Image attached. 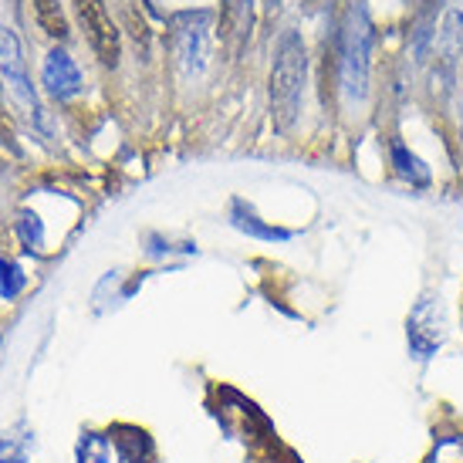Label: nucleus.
<instances>
[{"mask_svg":"<svg viewBox=\"0 0 463 463\" xmlns=\"http://www.w3.org/2000/svg\"><path fill=\"white\" fill-rule=\"evenodd\" d=\"M233 223L241 227V231L254 233V237H268V241H284L288 231H278V227H264L250 210H244V203H233Z\"/></svg>","mask_w":463,"mask_h":463,"instance_id":"11","label":"nucleus"},{"mask_svg":"<svg viewBox=\"0 0 463 463\" xmlns=\"http://www.w3.org/2000/svg\"><path fill=\"white\" fill-rule=\"evenodd\" d=\"M31 7L38 14V24L52 34V38H68V21L58 0H31Z\"/></svg>","mask_w":463,"mask_h":463,"instance_id":"10","label":"nucleus"},{"mask_svg":"<svg viewBox=\"0 0 463 463\" xmlns=\"http://www.w3.org/2000/svg\"><path fill=\"white\" fill-rule=\"evenodd\" d=\"M305 75H308V54L298 31H284L270 65V116L278 129H291L301 116L305 102Z\"/></svg>","mask_w":463,"mask_h":463,"instance_id":"1","label":"nucleus"},{"mask_svg":"<svg viewBox=\"0 0 463 463\" xmlns=\"http://www.w3.org/2000/svg\"><path fill=\"white\" fill-rule=\"evenodd\" d=\"M78 460L81 463H105L109 460V439L99 433H85L81 447H78Z\"/></svg>","mask_w":463,"mask_h":463,"instance_id":"13","label":"nucleus"},{"mask_svg":"<svg viewBox=\"0 0 463 463\" xmlns=\"http://www.w3.org/2000/svg\"><path fill=\"white\" fill-rule=\"evenodd\" d=\"M450 335V315H447V301L439 295H423L412 305L410 318H406V345H410L412 359H433L443 342Z\"/></svg>","mask_w":463,"mask_h":463,"instance_id":"3","label":"nucleus"},{"mask_svg":"<svg viewBox=\"0 0 463 463\" xmlns=\"http://www.w3.org/2000/svg\"><path fill=\"white\" fill-rule=\"evenodd\" d=\"M423 463H463V433H450V437L437 439Z\"/></svg>","mask_w":463,"mask_h":463,"instance_id":"12","label":"nucleus"},{"mask_svg":"<svg viewBox=\"0 0 463 463\" xmlns=\"http://www.w3.org/2000/svg\"><path fill=\"white\" fill-rule=\"evenodd\" d=\"M0 71L14 85V91L21 99H31V85H27V68H24V52L21 41L7 24H0Z\"/></svg>","mask_w":463,"mask_h":463,"instance_id":"6","label":"nucleus"},{"mask_svg":"<svg viewBox=\"0 0 463 463\" xmlns=\"http://www.w3.org/2000/svg\"><path fill=\"white\" fill-rule=\"evenodd\" d=\"M250 7V0H223V34H233L241 24V14Z\"/></svg>","mask_w":463,"mask_h":463,"instance_id":"14","label":"nucleus"},{"mask_svg":"<svg viewBox=\"0 0 463 463\" xmlns=\"http://www.w3.org/2000/svg\"><path fill=\"white\" fill-rule=\"evenodd\" d=\"M389 159H392V166H396V173L402 176V180L416 183V186H426V183H430V169H426V163L420 159V156H412L399 139L389 142Z\"/></svg>","mask_w":463,"mask_h":463,"instance_id":"9","label":"nucleus"},{"mask_svg":"<svg viewBox=\"0 0 463 463\" xmlns=\"http://www.w3.org/2000/svg\"><path fill=\"white\" fill-rule=\"evenodd\" d=\"M75 14L78 24L85 27L91 52L99 54V61L116 68L118 58H122V38H118V27L109 7H105V0H75Z\"/></svg>","mask_w":463,"mask_h":463,"instance_id":"5","label":"nucleus"},{"mask_svg":"<svg viewBox=\"0 0 463 463\" xmlns=\"http://www.w3.org/2000/svg\"><path fill=\"white\" fill-rule=\"evenodd\" d=\"M460 126H463V116H460Z\"/></svg>","mask_w":463,"mask_h":463,"instance_id":"16","label":"nucleus"},{"mask_svg":"<svg viewBox=\"0 0 463 463\" xmlns=\"http://www.w3.org/2000/svg\"><path fill=\"white\" fill-rule=\"evenodd\" d=\"M373 44L375 27L369 11L355 4L345 14V34H342V89L352 102L369 99V75H373Z\"/></svg>","mask_w":463,"mask_h":463,"instance_id":"2","label":"nucleus"},{"mask_svg":"<svg viewBox=\"0 0 463 463\" xmlns=\"http://www.w3.org/2000/svg\"><path fill=\"white\" fill-rule=\"evenodd\" d=\"M210 14L206 11H190L173 17V58L180 65L183 78H200L210 61Z\"/></svg>","mask_w":463,"mask_h":463,"instance_id":"4","label":"nucleus"},{"mask_svg":"<svg viewBox=\"0 0 463 463\" xmlns=\"http://www.w3.org/2000/svg\"><path fill=\"white\" fill-rule=\"evenodd\" d=\"M463 54V14L450 11L443 17V31H439V61H443V89H450V68Z\"/></svg>","mask_w":463,"mask_h":463,"instance_id":"8","label":"nucleus"},{"mask_svg":"<svg viewBox=\"0 0 463 463\" xmlns=\"http://www.w3.org/2000/svg\"><path fill=\"white\" fill-rule=\"evenodd\" d=\"M44 85L52 91L54 99H71L78 89H81V75H78V65L68 58L65 52L54 48L44 61Z\"/></svg>","mask_w":463,"mask_h":463,"instance_id":"7","label":"nucleus"},{"mask_svg":"<svg viewBox=\"0 0 463 463\" xmlns=\"http://www.w3.org/2000/svg\"><path fill=\"white\" fill-rule=\"evenodd\" d=\"M426 4H430V7H433V4H439V0H426Z\"/></svg>","mask_w":463,"mask_h":463,"instance_id":"15","label":"nucleus"}]
</instances>
